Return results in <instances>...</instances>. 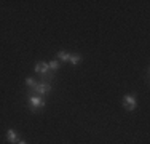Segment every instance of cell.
Here are the masks:
<instances>
[{
    "label": "cell",
    "instance_id": "2",
    "mask_svg": "<svg viewBox=\"0 0 150 144\" xmlns=\"http://www.w3.org/2000/svg\"><path fill=\"white\" fill-rule=\"evenodd\" d=\"M45 106H46V101L42 98V96H38V95H30L29 96V109L32 112L45 109Z\"/></svg>",
    "mask_w": 150,
    "mask_h": 144
},
{
    "label": "cell",
    "instance_id": "3",
    "mask_svg": "<svg viewBox=\"0 0 150 144\" xmlns=\"http://www.w3.org/2000/svg\"><path fill=\"white\" fill-rule=\"evenodd\" d=\"M53 91V85L50 83V82H40V83L37 85V88H35V91H34V95H38V96H46V95H50V93Z\"/></svg>",
    "mask_w": 150,
    "mask_h": 144
},
{
    "label": "cell",
    "instance_id": "6",
    "mask_svg": "<svg viewBox=\"0 0 150 144\" xmlns=\"http://www.w3.org/2000/svg\"><path fill=\"white\" fill-rule=\"evenodd\" d=\"M81 59H83V56H81L80 53H70L69 63L72 64V66H78V64L81 63Z\"/></svg>",
    "mask_w": 150,
    "mask_h": 144
},
{
    "label": "cell",
    "instance_id": "10",
    "mask_svg": "<svg viewBox=\"0 0 150 144\" xmlns=\"http://www.w3.org/2000/svg\"><path fill=\"white\" fill-rule=\"evenodd\" d=\"M16 144H27V143H26V141H18Z\"/></svg>",
    "mask_w": 150,
    "mask_h": 144
},
{
    "label": "cell",
    "instance_id": "7",
    "mask_svg": "<svg viewBox=\"0 0 150 144\" xmlns=\"http://www.w3.org/2000/svg\"><path fill=\"white\" fill-rule=\"evenodd\" d=\"M26 85L29 86V93H32V95H34L35 88H37V85H38V82L35 80L34 77H27V78H26Z\"/></svg>",
    "mask_w": 150,
    "mask_h": 144
},
{
    "label": "cell",
    "instance_id": "1",
    "mask_svg": "<svg viewBox=\"0 0 150 144\" xmlns=\"http://www.w3.org/2000/svg\"><path fill=\"white\" fill-rule=\"evenodd\" d=\"M34 71H35V74H38L42 78H43V82L54 80V72L50 71L48 63H45V61H38V63H35Z\"/></svg>",
    "mask_w": 150,
    "mask_h": 144
},
{
    "label": "cell",
    "instance_id": "5",
    "mask_svg": "<svg viewBox=\"0 0 150 144\" xmlns=\"http://www.w3.org/2000/svg\"><path fill=\"white\" fill-rule=\"evenodd\" d=\"M6 141L11 143V144H16L18 141H19V135H18L16 130H13V128L6 130Z\"/></svg>",
    "mask_w": 150,
    "mask_h": 144
},
{
    "label": "cell",
    "instance_id": "8",
    "mask_svg": "<svg viewBox=\"0 0 150 144\" xmlns=\"http://www.w3.org/2000/svg\"><path fill=\"white\" fill-rule=\"evenodd\" d=\"M56 56H58V59L59 61H64V63H69V58H70V53L69 51H66V50H59L58 53H56Z\"/></svg>",
    "mask_w": 150,
    "mask_h": 144
},
{
    "label": "cell",
    "instance_id": "9",
    "mask_svg": "<svg viewBox=\"0 0 150 144\" xmlns=\"http://www.w3.org/2000/svg\"><path fill=\"white\" fill-rule=\"evenodd\" d=\"M48 67H50V71H51V72H58V69H59V61H58V59L50 61V63H48Z\"/></svg>",
    "mask_w": 150,
    "mask_h": 144
},
{
    "label": "cell",
    "instance_id": "4",
    "mask_svg": "<svg viewBox=\"0 0 150 144\" xmlns=\"http://www.w3.org/2000/svg\"><path fill=\"white\" fill-rule=\"evenodd\" d=\"M136 106H137V101H136L134 95H125L123 96V107H125V110L133 112V110L136 109Z\"/></svg>",
    "mask_w": 150,
    "mask_h": 144
}]
</instances>
